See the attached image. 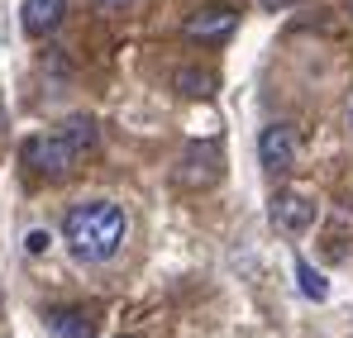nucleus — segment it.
I'll use <instances>...</instances> for the list:
<instances>
[{
    "mask_svg": "<svg viewBox=\"0 0 353 338\" xmlns=\"http://www.w3.org/2000/svg\"><path fill=\"white\" fill-rule=\"evenodd\" d=\"M220 171H225L220 148H215V143H205V148H191V153L176 162V181H181V186H215V181H220Z\"/></svg>",
    "mask_w": 353,
    "mask_h": 338,
    "instance_id": "5",
    "label": "nucleus"
},
{
    "mask_svg": "<svg viewBox=\"0 0 353 338\" xmlns=\"http://www.w3.org/2000/svg\"><path fill=\"white\" fill-rule=\"evenodd\" d=\"M239 24L234 10H196L186 24H181V34L191 39V43H220V39H230Z\"/></svg>",
    "mask_w": 353,
    "mask_h": 338,
    "instance_id": "6",
    "label": "nucleus"
},
{
    "mask_svg": "<svg viewBox=\"0 0 353 338\" xmlns=\"http://www.w3.org/2000/svg\"><path fill=\"white\" fill-rule=\"evenodd\" d=\"M296 282H301V295H305V300H330V282H325L305 257H296Z\"/></svg>",
    "mask_w": 353,
    "mask_h": 338,
    "instance_id": "10",
    "label": "nucleus"
},
{
    "mask_svg": "<svg viewBox=\"0 0 353 338\" xmlns=\"http://www.w3.org/2000/svg\"><path fill=\"white\" fill-rule=\"evenodd\" d=\"M124 233H129V220H124V210H119L115 200H81V205H72L67 220H62L67 253H72L77 262H86V267L110 262L119 253V243H124Z\"/></svg>",
    "mask_w": 353,
    "mask_h": 338,
    "instance_id": "1",
    "label": "nucleus"
},
{
    "mask_svg": "<svg viewBox=\"0 0 353 338\" xmlns=\"http://www.w3.org/2000/svg\"><path fill=\"white\" fill-rule=\"evenodd\" d=\"M296 129L292 124H268L263 134H258V162L272 171V176H287L296 167Z\"/></svg>",
    "mask_w": 353,
    "mask_h": 338,
    "instance_id": "3",
    "label": "nucleus"
},
{
    "mask_svg": "<svg viewBox=\"0 0 353 338\" xmlns=\"http://www.w3.org/2000/svg\"><path fill=\"white\" fill-rule=\"evenodd\" d=\"M349 10H353V0H349Z\"/></svg>",
    "mask_w": 353,
    "mask_h": 338,
    "instance_id": "15",
    "label": "nucleus"
},
{
    "mask_svg": "<svg viewBox=\"0 0 353 338\" xmlns=\"http://www.w3.org/2000/svg\"><path fill=\"white\" fill-rule=\"evenodd\" d=\"M48 329H53V338H96V319L86 310H77V305H53Z\"/></svg>",
    "mask_w": 353,
    "mask_h": 338,
    "instance_id": "8",
    "label": "nucleus"
},
{
    "mask_svg": "<svg viewBox=\"0 0 353 338\" xmlns=\"http://www.w3.org/2000/svg\"><path fill=\"white\" fill-rule=\"evenodd\" d=\"M19 158H24V167H29V171L48 176V181H62V176H72V167H77L86 153L72 143V134H67V129H53V134L29 138V143L19 148Z\"/></svg>",
    "mask_w": 353,
    "mask_h": 338,
    "instance_id": "2",
    "label": "nucleus"
},
{
    "mask_svg": "<svg viewBox=\"0 0 353 338\" xmlns=\"http://www.w3.org/2000/svg\"><path fill=\"white\" fill-rule=\"evenodd\" d=\"M287 5H296V0H263V10H287Z\"/></svg>",
    "mask_w": 353,
    "mask_h": 338,
    "instance_id": "13",
    "label": "nucleus"
},
{
    "mask_svg": "<svg viewBox=\"0 0 353 338\" xmlns=\"http://www.w3.org/2000/svg\"><path fill=\"white\" fill-rule=\"evenodd\" d=\"M172 86L181 91V96H191V101H210L220 81H215V72H205V67H181V72L172 76Z\"/></svg>",
    "mask_w": 353,
    "mask_h": 338,
    "instance_id": "9",
    "label": "nucleus"
},
{
    "mask_svg": "<svg viewBox=\"0 0 353 338\" xmlns=\"http://www.w3.org/2000/svg\"><path fill=\"white\" fill-rule=\"evenodd\" d=\"M349 119H353V114H349Z\"/></svg>",
    "mask_w": 353,
    "mask_h": 338,
    "instance_id": "16",
    "label": "nucleus"
},
{
    "mask_svg": "<svg viewBox=\"0 0 353 338\" xmlns=\"http://www.w3.org/2000/svg\"><path fill=\"white\" fill-rule=\"evenodd\" d=\"M0 124H5V114H0Z\"/></svg>",
    "mask_w": 353,
    "mask_h": 338,
    "instance_id": "14",
    "label": "nucleus"
},
{
    "mask_svg": "<svg viewBox=\"0 0 353 338\" xmlns=\"http://www.w3.org/2000/svg\"><path fill=\"white\" fill-rule=\"evenodd\" d=\"M119 338H124V334H119Z\"/></svg>",
    "mask_w": 353,
    "mask_h": 338,
    "instance_id": "17",
    "label": "nucleus"
},
{
    "mask_svg": "<svg viewBox=\"0 0 353 338\" xmlns=\"http://www.w3.org/2000/svg\"><path fill=\"white\" fill-rule=\"evenodd\" d=\"M101 10H124V5H134V0H96Z\"/></svg>",
    "mask_w": 353,
    "mask_h": 338,
    "instance_id": "12",
    "label": "nucleus"
},
{
    "mask_svg": "<svg viewBox=\"0 0 353 338\" xmlns=\"http://www.w3.org/2000/svg\"><path fill=\"white\" fill-rule=\"evenodd\" d=\"M268 215H272V224L282 229V233H305V229L315 224V200L301 196V191H277Z\"/></svg>",
    "mask_w": 353,
    "mask_h": 338,
    "instance_id": "4",
    "label": "nucleus"
},
{
    "mask_svg": "<svg viewBox=\"0 0 353 338\" xmlns=\"http://www.w3.org/2000/svg\"><path fill=\"white\" fill-rule=\"evenodd\" d=\"M24 248H29L34 257H39V253H48V233H43V229H34V233L24 238Z\"/></svg>",
    "mask_w": 353,
    "mask_h": 338,
    "instance_id": "11",
    "label": "nucleus"
},
{
    "mask_svg": "<svg viewBox=\"0 0 353 338\" xmlns=\"http://www.w3.org/2000/svg\"><path fill=\"white\" fill-rule=\"evenodd\" d=\"M62 14H67V0H24L19 5V24L29 39H48L62 24Z\"/></svg>",
    "mask_w": 353,
    "mask_h": 338,
    "instance_id": "7",
    "label": "nucleus"
}]
</instances>
